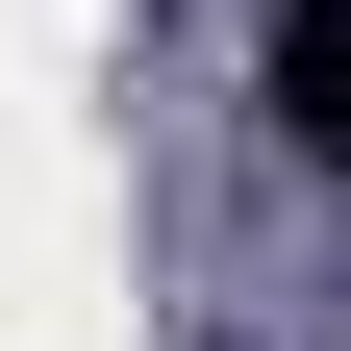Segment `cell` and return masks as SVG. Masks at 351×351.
I'll return each instance as SVG.
<instances>
[{
  "label": "cell",
  "mask_w": 351,
  "mask_h": 351,
  "mask_svg": "<svg viewBox=\"0 0 351 351\" xmlns=\"http://www.w3.org/2000/svg\"><path fill=\"white\" fill-rule=\"evenodd\" d=\"M276 151L351 176V0H276Z\"/></svg>",
  "instance_id": "1"
}]
</instances>
